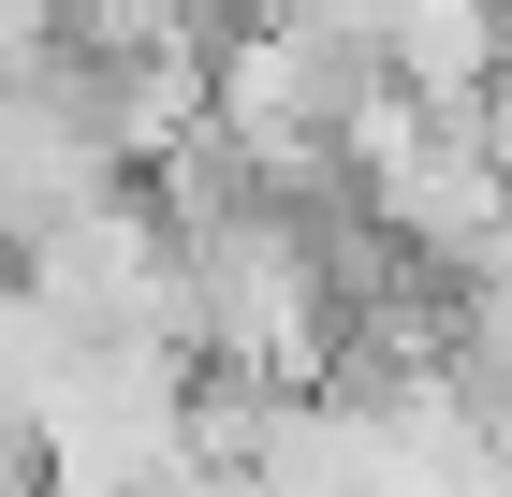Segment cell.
Segmentation results:
<instances>
[]
</instances>
